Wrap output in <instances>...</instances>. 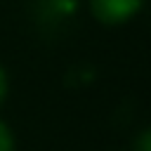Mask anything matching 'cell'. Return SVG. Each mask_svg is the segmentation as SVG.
<instances>
[{"instance_id":"obj_3","label":"cell","mask_w":151,"mask_h":151,"mask_svg":"<svg viewBox=\"0 0 151 151\" xmlns=\"http://www.w3.org/2000/svg\"><path fill=\"white\" fill-rule=\"evenodd\" d=\"M134 151H151V127H146L134 139Z\"/></svg>"},{"instance_id":"obj_2","label":"cell","mask_w":151,"mask_h":151,"mask_svg":"<svg viewBox=\"0 0 151 151\" xmlns=\"http://www.w3.org/2000/svg\"><path fill=\"white\" fill-rule=\"evenodd\" d=\"M0 151H14V137L2 120H0Z\"/></svg>"},{"instance_id":"obj_1","label":"cell","mask_w":151,"mask_h":151,"mask_svg":"<svg viewBox=\"0 0 151 151\" xmlns=\"http://www.w3.org/2000/svg\"><path fill=\"white\" fill-rule=\"evenodd\" d=\"M142 2L144 0H90V7H92V14L101 24L116 26V24H123L130 17H134L139 12Z\"/></svg>"},{"instance_id":"obj_4","label":"cell","mask_w":151,"mask_h":151,"mask_svg":"<svg viewBox=\"0 0 151 151\" xmlns=\"http://www.w3.org/2000/svg\"><path fill=\"white\" fill-rule=\"evenodd\" d=\"M5 94H7V76H5V71H2V66H0V104H2Z\"/></svg>"}]
</instances>
